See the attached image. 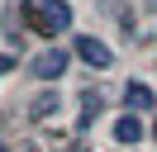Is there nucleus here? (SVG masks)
Wrapping results in <instances>:
<instances>
[{
    "label": "nucleus",
    "mask_w": 157,
    "mask_h": 152,
    "mask_svg": "<svg viewBox=\"0 0 157 152\" xmlns=\"http://www.w3.org/2000/svg\"><path fill=\"white\" fill-rule=\"evenodd\" d=\"M114 138L128 142V147H133V142H143V119H138V114H124V119L114 124Z\"/></svg>",
    "instance_id": "39448f33"
},
{
    "label": "nucleus",
    "mask_w": 157,
    "mask_h": 152,
    "mask_svg": "<svg viewBox=\"0 0 157 152\" xmlns=\"http://www.w3.org/2000/svg\"><path fill=\"white\" fill-rule=\"evenodd\" d=\"M29 10V24L38 28V33H62V28L71 24V5L67 0H33V5H24Z\"/></svg>",
    "instance_id": "f257e3e1"
},
{
    "label": "nucleus",
    "mask_w": 157,
    "mask_h": 152,
    "mask_svg": "<svg viewBox=\"0 0 157 152\" xmlns=\"http://www.w3.org/2000/svg\"><path fill=\"white\" fill-rule=\"evenodd\" d=\"M29 71L38 76V81H57V76L67 71V52H62V48H48V52H38L29 62Z\"/></svg>",
    "instance_id": "f03ea898"
},
{
    "label": "nucleus",
    "mask_w": 157,
    "mask_h": 152,
    "mask_svg": "<svg viewBox=\"0 0 157 152\" xmlns=\"http://www.w3.org/2000/svg\"><path fill=\"white\" fill-rule=\"evenodd\" d=\"M152 5H157V0H152Z\"/></svg>",
    "instance_id": "f8f14e48"
},
{
    "label": "nucleus",
    "mask_w": 157,
    "mask_h": 152,
    "mask_svg": "<svg viewBox=\"0 0 157 152\" xmlns=\"http://www.w3.org/2000/svg\"><path fill=\"white\" fill-rule=\"evenodd\" d=\"M124 104H128V109H152V104H157V95L147 90L143 81H128V86H124Z\"/></svg>",
    "instance_id": "20e7f679"
},
{
    "label": "nucleus",
    "mask_w": 157,
    "mask_h": 152,
    "mask_svg": "<svg viewBox=\"0 0 157 152\" xmlns=\"http://www.w3.org/2000/svg\"><path fill=\"white\" fill-rule=\"evenodd\" d=\"M76 52L86 57L90 66H109V62H114V52H109L100 38H90V33H81V38H76Z\"/></svg>",
    "instance_id": "7ed1b4c3"
},
{
    "label": "nucleus",
    "mask_w": 157,
    "mask_h": 152,
    "mask_svg": "<svg viewBox=\"0 0 157 152\" xmlns=\"http://www.w3.org/2000/svg\"><path fill=\"white\" fill-rule=\"evenodd\" d=\"M29 114H33V119H48V114H57V95H38Z\"/></svg>",
    "instance_id": "0eeeda50"
},
{
    "label": "nucleus",
    "mask_w": 157,
    "mask_h": 152,
    "mask_svg": "<svg viewBox=\"0 0 157 152\" xmlns=\"http://www.w3.org/2000/svg\"><path fill=\"white\" fill-rule=\"evenodd\" d=\"M67 152H86V147H67Z\"/></svg>",
    "instance_id": "1a4fd4ad"
},
{
    "label": "nucleus",
    "mask_w": 157,
    "mask_h": 152,
    "mask_svg": "<svg viewBox=\"0 0 157 152\" xmlns=\"http://www.w3.org/2000/svg\"><path fill=\"white\" fill-rule=\"evenodd\" d=\"M0 152H10V147H5V142H0Z\"/></svg>",
    "instance_id": "9d476101"
},
{
    "label": "nucleus",
    "mask_w": 157,
    "mask_h": 152,
    "mask_svg": "<svg viewBox=\"0 0 157 152\" xmlns=\"http://www.w3.org/2000/svg\"><path fill=\"white\" fill-rule=\"evenodd\" d=\"M10 66H14V57H0V76H5V71H10Z\"/></svg>",
    "instance_id": "6e6552de"
},
{
    "label": "nucleus",
    "mask_w": 157,
    "mask_h": 152,
    "mask_svg": "<svg viewBox=\"0 0 157 152\" xmlns=\"http://www.w3.org/2000/svg\"><path fill=\"white\" fill-rule=\"evenodd\" d=\"M95 114H100V95L86 90V95H81V128H90V124H95Z\"/></svg>",
    "instance_id": "423d86ee"
},
{
    "label": "nucleus",
    "mask_w": 157,
    "mask_h": 152,
    "mask_svg": "<svg viewBox=\"0 0 157 152\" xmlns=\"http://www.w3.org/2000/svg\"><path fill=\"white\" fill-rule=\"evenodd\" d=\"M24 5H33V0H24Z\"/></svg>",
    "instance_id": "9b49d317"
}]
</instances>
